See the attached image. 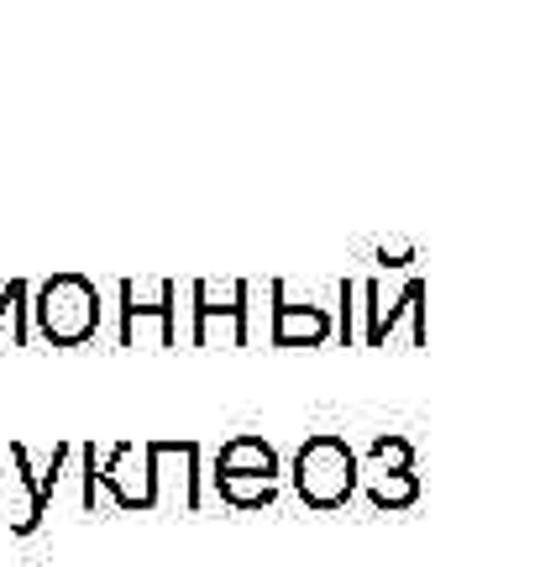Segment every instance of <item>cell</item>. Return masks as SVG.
<instances>
[{"mask_svg":"<svg viewBox=\"0 0 540 567\" xmlns=\"http://www.w3.org/2000/svg\"><path fill=\"white\" fill-rule=\"evenodd\" d=\"M346 452H341L336 442H321V446H310L300 457V484L315 494V499H336L341 488H346Z\"/></svg>","mask_w":540,"mask_h":567,"instance_id":"obj_1","label":"cell"}]
</instances>
